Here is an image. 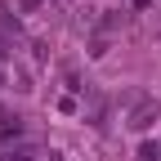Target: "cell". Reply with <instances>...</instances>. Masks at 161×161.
I'll list each match as a JSON object with an SVG mask.
<instances>
[{"label": "cell", "mask_w": 161, "mask_h": 161, "mask_svg": "<svg viewBox=\"0 0 161 161\" xmlns=\"http://www.w3.org/2000/svg\"><path fill=\"white\" fill-rule=\"evenodd\" d=\"M161 116V103H157V98L152 94H139L134 98V103H130V112H125V125L130 130H139V134H143L148 125H152V121Z\"/></svg>", "instance_id": "6da1fadb"}, {"label": "cell", "mask_w": 161, "mask_h": 161, "mask_svg": "<svg viewBox=\"0 0 161 161\" xmlns=\"http://www.w3.org/2000/svg\"><path fill=\"white\" fill-rule=\"evenodd\" d=\"M14 134H18V116L0 112V139H14Z\"/></svg>", "instance_id": "7a4b0ae2"}, {"label": "cell", "mask_w": 161, "mask_h": 161, "mask_svg": "<svg viewBox=\"0 0 161 161\" xmlns=\"http://www.w3.org/2000/svg\"><path fill=\"white\" fill-rule=\"evenodd\" d=\"M157 157H161L157 143H143V148H139V161H157Z\"/></svg>", "instance_id": "3957f363"}, {"label": "cell", "mask_w": 161, "mask_h": 161, "mask_svg": "<svg viewBox=\"0 0 161 161\" xmlns=\"http://www.w3.org/2000/svg\"><path fill=\"white\" fill-rule=\"evenodd\" d=\"M5 80H9V54L0 49V85H5Z\"/></svg>", "instance_id": "277c9868"}, {"label": "cell", "mask_w": 161, "mask_h": 161, "mask_svg": "<svg viewBox=\"0 0 161 161\" xmlns=\"http://www.w3.org/2000/svg\"><path fill=\"white\" fill-rule=\"evenodd\" d=\"M49 161H67V157H63V152H49Z\"/></svg>", "instance_id": "5b68a950"}]
</instances>
